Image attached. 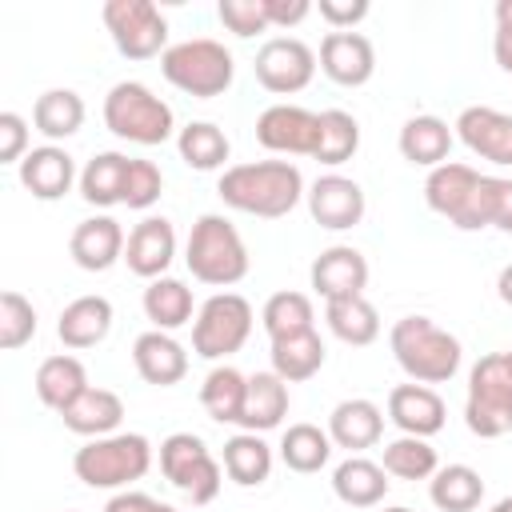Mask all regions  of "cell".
<instances>
[{"label": "cell", "mask_w": 512, "mask_h": 512, "mask_svg": "<svg viewBox=\"0 0 512 512\" xmlns=\"http://www.w3.org/2000/svg\"><path fill=\"white\" fill-rule=\"evenodd\" d=\"M176 152H180V160H184L188 168H196V172H216V168H224V160L232 156V140L224 136L220 124H212V120H192V124H184V128L176 132Z\"/></svg>", "instance_id": "cell-36"}, {"label": "cell", "mask_w": 512, "mask_h": 512, "mask_svg": "<svg viewBox=\"0 0 512 512\" xmlns=\"http://www.w3.org/2000/svg\"><path fill=\"white\" fill-rule=\"evenodd\" d=\"M16 172H20V184H24L36 200H60V196L72 192V184H80L76 160H72V152L60 148V144H40V148H32V152L16 164Z\"/></svg>", "instance_id": "cell-18"}, {"label": "cell", "mask_w": 512, "mask_h": 512, "mask_svg": "<svg viewBox=\"0 0 512 512\" xmlns=\"http://www.w3.org/2000/svg\"><path fill=\"white\" fill-rule=\"evenodd\" d=\"M428 500L440 512H476L484 500V480L472 464H444L428 480Z\"/></svg>", "instance_id": "cell-35"}, {"label": "cell", "mask_w": 512, "mask_h": 512, "mask_svg": "<svg viewBox=\"0 0 512 512\" xmlns=\"http://www.w3.org/2000/svg\"><path fill=\"white\" fill-rule=\"evenodd\" d=\"M388 420L400 428V436H436L448 420V408L436 388L428 384H396L388 392Z\"/></svg>", "instance_id": "cell-20"}, {"label": "cell", "mask_w": 512, "mask_h": 512, "mask_svg": "<svg viewBox=\"0 0 512 512\" xmlns=\"http://www.w3.org/2000/svg\"><path fill=\"white\" fill-rule=\"evenodd\" d=\"M308 280H312V292L324 296V304L348 300V296H364V288H368V260L352 244H332V248H324L312 260Z\"/></svg>", "instance_id": "cell-15"}, {"label": "cell", "mask_w": 512, "mask_h": 512, "mask_svg": "<svg viewBox=\"0 0 512 512\" xmlns=\"http://www.w3.org/2000/svg\"><path fill=\"white\" fill-rule=\"evenodd\" d=\"M260 324L268 332V340H284V336H300V332H312L316 328V308H312V296L304 292H272L260 308Z\"/></svg>", "instance_id": "cell-40"}, {"label": "cell", "mask_w": 512, "mask_h": 512, "mask_svg": "<svg viewBox=\"0 0 512 512\" xmlns=\"http://www.w3.org/2000/svg\"><path fill=\"white\" fill-rule=\"evenodd\" d=\"M216 16H220V24H224L228 32H236V36H244V40L272 28V24H268V12H264V0H220V4H216Z\"/></svg>", "instance_id": "cell-45"}, {"label": "cell", "mask_w": 512, "mask_h": 512, "mask_svg": "<svg viewBox=\"0 0 512 512\" xmlns=\"http://www.w3.org/2000/svg\"><path fill=\"white\" fill-rule=\"evenodd\" d=\"M264 12L272 28H296L300 20H308L312 4L308 0H264Z\"/></svg>", "instance_id": "cell-50"}, {"label": "cell", "mask_w": 512, "mask_h": 512, "mask_svg": "<svg viewBox=\"0 0 512 512\" xmlns=\"http://www.w3.org/2000/svg\"><path fill=\"white\" fill-rule=\"evenodd\" d=\"M488 512H512V496H504V500H496Z\"/></svg>", "instance_id": "cell-53"}, {"label": "cell", "mask_w": 512, "mask_h": 512, "mask_svg": "<svg viewBox=\"0 0 512 512\" xmlns=\"http://www.w3.org/2000/svg\"><path fill=\"white\" fill-rule=\"evenodd\" d=\"M216 192L232 212L260 216V220H280L308 196L304 176H300V168L292 160L232 164V168H224Z\"/></svg>", "instance_id": "cell-1"}, {"label": "cell", "mask_w": 512, "mask_h": 512, "mask_svg": "<svg viewBox=\"0 0 512 512\" xmlns=\"http://www.w3.org/2000/svg\"><path fill=\"white\" fill-rule=\"evenodd\" d=\"M148 468H152V444L140 432H112V436L88 440L72 456L76 480L100 492H124L136 480H144Z\"/></svg>", "instance_id": "cell-4"}, {"label": "cell", "mask_w": 512, "mask_h": 512, "mask_svg": "<svg viewBox=\"0 0 512 512\" xmlns=\"http://www.w3.org/2000/svg\"><path fill=\"white\" fill-rule=\"evenodd\" d=\"M356 148H360V124H356V116L344 112V108H324L320 112V144H316V156L312 160L336 168V164L352 160Z\"/></svg>", "instance_id": "cell-42"}, {"label": "cell", "mask_w": 512, "mask_h": 512, "mask_svg": "<svg viewBox=\"0 0 512 512\" xmlns=\"http://www.w3.org/2000/svg\"><path fill=\"white\" fill-rule=\"evenodd\" d=\"M388 348L412 384H448L460 372V340L428 316H400L388 332Z\"/></svg>", "instance_id": "cell-2"}, {"label": "cell", "mask_w": 512, "mask_h": 512, "mask_svg": "<svg viewBox=\"0 0 512 512\" xmlns=\"http://www.w3.org/2000/svg\"><path fill=\"white\" fill-rule=\"evenodd\" d=\"M28 152V120L20 112H0V164H20Z\"/></svg>", "instance_id": "cell-46"}, {"label": "cell", "mask_w": 512, "mask_h": 512, "mask_svg": "<svg viewBox=\"0 0 512 512\" xmlns=\"http://www.w3.org/2000/svg\"><path fill=\"white\" fill-rule=\"evenodd\" d=\"M452 140L456 136L440 116H412V120H404V128L396 136V148H400V156L408 164H420V168L432 172V168H440L448 160Z\"/></svg>", "instance_id": "cell-30"}, {"label": "cell", "mask_w": 512, "mask_h": 512, "mask_svg": "<svg viewBox=\"0 0 512 512\" xmlns=\"http://www.w3.org/2000/svg\"><path fill=\"white\" fill-rule=\"evenodd\" d=\"M84 116H88V108H84L80 92H72V88H48V92H40L36 104H32V128H36L48 144L76 136V132L84 128Z\"/></svg>", "instance_id": "cell-31"}, {"label": "cell", "mask_w": 512, "mask_h": 512, "mask_svg": "<svg viewBox=\"0 0 512 512\" xmlns=\"http://www.w3.org/2000/svg\"><path fill=\"white\" fill-rule=\"evenodd\" d=\"M184 264L192 272V280L212 284V288H232L248 276V244L236 232V224L220 212H204L196 216L188 244H184Z\"/></svg>", "instance_id": "cell-3"}, {"label": "cell", "mask_w": 512, "mask_h": 512, "mask_svg": "<svg viewBox=\"0 0 512 512\" xmlns=\"http://www.w3.org/2000/svg\"><path fill=\"white\" fill-rule=\"evenodd\" d=\"M308 212L320 228L328 232H344V228H356L368 212V200H364V188L352 180V176H340V172H328L320 180H312L308 188Z\"/></svg>", "instance_id": "cell-14"}, {"label": "cell", "mask_w": 512, "mask_h": 512, "mask_svg": "<svg viewBox=\"0 0 512 512\" xmlns=\"http://www.w3.org/2000/svg\"><path fill=\"white\" fill-rule=\"evenodd\" d=\"M256 140L260 148L276 156H316L320 144V112L300 104H268L256 116Z\"/></svg>", "instance_id": "cell-12"}, {"label": "cell", "mask_w": 512, "mask_h": 512, "mask_svg": "<svg viewBox=\"0 0 512 512\" xmlns=\"http://www.w3.org/2000/svg\"><path fill=\"white\" fill-rule=\"evenodd\" d=\"M252 324H256L252 304L240 292H216L200 304L192 320V352L200 360H224L248 344Z\"/></svg>", "instance_id": "cell-9"}, {"label": "cell", "mask_w": 512, "mask_h": 512, "mask_svg": "<svg viewBox=\"0 0 512 512\" xmlns=\"http://www.w3.org/2000/svg\"><path fill=\"white\" fill-rule=\"evenodd\" d=\"M160 192H164V172L152 160H136L132 156L128 180H124V204L136 208V212H144V208H152L160 200Z\"/></svg>", "instance_id": "cell-44"}, {"label": "cell", "mask_w": 512, "mask_h": 512, "mask_svg": "<svg viewBox=\"0 0 512 512\" xmlns=\"http://www.w3.org/2000/svg\"><path fill=\"white\" fill-rule=\"evenodd\" d=\"M496 292H500V300L512 308V264L500 268V276H496Z\"/></svg>", "instance_id": "cell-52"}, {"label": "cell", "mask_w": 512, "mask_h": 512, "mask_svg": "<svg viewBox=\"0 0 512 512\" xmlns=\"http://www.w3.org/2000/svg\"><path fill=\"white\" fill-rule=\"evenodd\" d=\"M504 360H508V368H512V348H508V352H504Z\"/></svg>", "instance_id": "cell-56"}, {"label": "cell", "mask_w": 512, "mask_h": 512, "mask_svg": "<svg viewBox=\"0 0 512 512\" xmlns=\"http://www.w3.org/2000/svg\"><path fill=\"white\" fill-rule=\"evenodd\" d=\"M132 364H136L140 380L152 384V388H172L188 376L184 344L172 332H160V328H148L132 340Z\"/></svg>", "instance_id": "cell-19"}, {"label": "cell", "mask_w": 512, "mask_h": 512, "mask_svg": "<svg viewBox=\"0 0 512 512\" xmlns=\"http://www.w3.org/2000/svg\"><path fill=\"white\" fill-rule=\"evenodd\" d=\"M128 164H132V156H124V152H96V156L80 168V196H84L88 204H96V208L124 204Z\"/></svg>", "instance_id": "cell-34"}, {"label": "cell", "mask_w": 512, "mask_h": 512, "mask_svg": "<svg viewBox=\"0 0 512 512\" xmlns=\"http://www.w3.org/2000/svg\"><path fill=\"white\" fill-rule=\"evenodd\" d=\"M316 12L332 32H356V24L368 16V0H320Z\"/></svg>", "instance_id": "cell-47"}, {"label": "cell", "mask_w": 512, "mask_h": 512, "mask_svg": "<svg viewBox=\"0 0 512 512\" xmlns=\"http://www.w3.org/2000/svg\"><path fill=\"white\" fill-rule=\"evenodd\" d=\"M324 320H328V332L352 348H364L380 336V312L372 300L364 296H348V300H332L324 304Z\"/></svg>", "instance_id": "cell-39"}, {"label": "cell", "mask_w": 512, "mask_h": 512, "mask_svg": "<svg viewBox=\"0 0 512 512\" xmlns=\"http://www.w3.org/2000/svg\"><path fill=\"white\" fill-rule=\"evenodd\" d=\"M32 388H36V396H40L44 408L64 412V408L88 388V368L80 364V356H72V352H56V356L40 360Z\"/></svg>", "instance_id": "cell-28"}, {"label": "cell", "mask_w": 512, "mask_h": 512, "mask_svg": "<svg viewBox=\"0 0 512 512\" xmlns=\"http://www.w3.org/2000/svg\"><path fill=\"white\" fill-rule=\"evenodd\" d=\"M244 396H248V376L232 364H216L200 384V404L216 424H240Z\"/></svg>", "instance_id": "cell-37"}, {"label": "cell", "mask_w": 512, "mask_h": 512, "mask_svg": "<svg viewBox=\"0 0 512 512\" xmlns=\"http://www.w3.org/2000/svg\"><path fill=\"white\" fill-rule=\"evenodd\" d=\"M452 128L472 156L512 168V112H500L492 104H468Z\"/></svg>", "instance_id": "cell-13"}, {"label": "cell", "mask_w": 512, "mask_h": 512, "mask_svg": "<svg viewBox=\"0 0 512 512\" xmlns=\"http://www.w3.org/2000/svg\"><path fill=\"white\" fill-rule=\"evenodd\" d=\"M160 512H176V508H172V504H160Z\"/></svg>", "instance_id": "cell-55"}, {"label": "cell", "mask_w": 512, "mask_h": 512, "mask_svg": "<svg viewBox=\"0 0 512 512\" xmlns=\"http://www.w3.org/2000/svg\"><path fill=\"white\" fill-rule=\"evenodd\" d=\"M36 336V308L28 296H20L16 288L0 292V348L16 352Z\"/></svg>", "instance_id": "cell-43"}, {"label": "cell", "mask_w": 512, "mask_h": 512, "mask_svg": "<svg viewBox=\"0 0 512 512\" xmlns=\"http://www.w3.org/2000/svg\"><path fill=\"white\" fill-rule=\"evenodd\" d=\"M320 72L340 88H360L376 72V48L364 32H328L320 40Z\"/></svg>", "instance_id": "cell-17"}, {"label": "cell", "mask_w": 512, "mask_h": 512, "mask_svg": "<svg viewBox=\"0 0 512 512\" xmlns=\"http://www.w3.org/2000/svg\"><path fill=\"white\" fill-rule=\"evenodd\" d=\"M176 260V228L168 216H144L132 232H128V244H124V264L132 276L140 280H160L168 276Z\"/></svg>", "instance_id": "cell-16"}, {"label": "cell", "mask_w": 512, "mask_h": 512, "mask_svg": "<svg viewBox=\"0 0 512 512\" xmlns=\"http://www.w3.org/2000/svg\"><path fill=\"white\" fill-rule=\"evenodd\" d=\"M380 512H412V508H404V504H392V508H380Z\"/></svg>", "instance_id": "cell-54"}, {"label": "cell", "mask_w": 512, "mask_h": 512, "mask_svg": "<svg viewBox=\"0 0 512 512\" xmlns=\"http://www.w3.org/2000/svg\"><path fill=\"white\" fill-rule=\"evenodd\" d=\"M332 448L336 444H332L328 428H320V424H288L280 436V460H284V468H292L300 476L320 472L332 460Z\"/></svg>", "instance_id": "cell-38"}, {"label": "cell", "mask_w": 512, "mask_h": 512, "mask_svg": "<svg viewBox=\"0 0 512 512\" xmlns=\"http://www.w3.org/2000/svg\"><path fill=\"white\" fill-rule=\"evenodd\" d=\"M112 332V300L108 296H76L72 304H64L60 320H56V336L64 348L72 352H84V348H96L104 336Z\"/></svg>", "instance_id": "cell-22"}, {"label": "cell", "mask_w": 512, "mask_h": 512, "mask_svg": "<svg viewBox=\"0 0 512 512\" xmlns=\"http://www.w3.org/2000/svg\"><path fill=\"white\" fill-rule=\"evenodd\" d=\"M332 492L348 508H376L388 496V472L368 456H348L332 468Z\"/></svg>", "instance_id": "cell-26"}, {"label": "cell", "mask_w": 512, "mask_h": 512, "mask_svg": "<svg viewBox=\"0 0 512 512\" xmlns=\"http://www.w3.org/2000/svg\"><path fill=\"white\" fill-rule=\"evenodd\" d=\"M288 384L276 372H252L240 412V432H272L288 416Z\"/></svg>", "instance_id": "cell-29"}, {"label": "cell", "mask_w": 512, "mask_h": 512, "mask_svg": "<svg viewBox=\"0 0 512 512\" xmlns=\"http://www.w3.org/2000/svg\"><path fill=\"white\" fill-rule=\"evenodd\" d=\"M160 472L192 504H212L224 484V464L208 452L196 432H172L160 440Z\"/></svg>", "instance_id": "cell-8"}, {"label": "cell", "mask_w": 512, "mask_h": 512, "mask_svg": "<svg viewBox=\"0 0 512 512\" xmlns=\"http://www.w3.org/2000/svg\"><path fill=\"white\" fill-rule=\"evenodd\" d=\"M124 244L128 236L116 216H88L72 228L68 252L84 272H108L116 260H124Z\"/></svg>", "instance_id": "cell-21"}, {"label": "cell", "mask_w": 512, "mask_h": 512, "mask_svg": "<svg viewBox=\"0 0 512 512\" xmlns=\"http://www.w3.org/2000/svg\"><path fill=\"white\" fill-rule=\"evenodd\" d=\"M476 184H480V172H476L472 164L444 160V164L432 168L428 180H424V204H428L436 216H444L448 224H456V216H460L464 204L472 200Z\"/></svg>", "instance_id": "cell-25"}, {"label": "cell", "mask_w": 512, "mask_h": 512, "mask_svg": "<svg viewBox=\"0 0 512 512\" xmlns=\"http://www.w3.org/2000/svg\"><path fill=\"white\" fill-rule=\"evenodd\" d=\"M140 304H144V316L152 320V328H160V332H176V328L192 324V320H196V312H200V308H196L192 288H188L184 280H176V276L148 280V288H144Z\"/></svg>", "instance_id": "cell-27"}, {"label": "cell", "mask_w": 512, "mask_h": 512, "mask_svg": "<svg viewBox=\"0 0 512 512\" xmlns=\"http://www.w3.org/2000/svg\"><path fill=\"white\" fill-rule=\"evenodd\" d=\"M100 20H104L116 52L128 60H152L172 48L168 20L152 0H108L100 8Z\"/></svg>", "instance_id": "cell-10"}, {"label": "cell", "mask_w": 512, "mask_h": 512, "mask_svg": "<svg viewBox=\"0 0 512 512\" xmlns=\"http://www.w3.org/2000/svg\"><path fill=\"white\" fill-rule=\"evenodd\" d=\"M64 428L76 432V436H88V440H100V436H112L124 420V400L112 392V388H84L64 412H60Z\"/></svg>", "instance_id": "cell-24"}, {"label": "cell", "mask_w": 512, "mask_h": 512, "mask_svg": "<svg viewBox=\"0 0 512 512\" xmlns=\"http://www.w3.org/2000/svg\"><path fill=\"white\" fill-rule=\"evenodd\" d=\"M268 356H272V372H276L284 384H304V380H312V376L324 368L328 348H324L320 332L312 328V332H300V336L272 340Z\"/></svg>", "instance_id": "cell-32"}, {"label": "cell", "mask_w": 512, "mask_h": 512, "mask_svg": "<svg viewBox=\"0 0 512 512\" xmlns=\"http://www.w3.org/2000/svg\"><path fill=\"white\" fill-rule=\"evenodd\" d=\"M484 188H488V228H500L512 236V180L484 176Z\"/></svg>", "instance_id": "cell-48"}, {"label": "cell", "mask_w": 512, "mask_h": 512, "mask_svg": "<svg viewBox=\"0 0 512 512\" xmlns=\"http://www.w3.org/2000/svg\"><path fill=\"white\" fill-rule=\"evenodd\" d=\"M380 468L396 480H432L440 460H436V448L424 436H396V440L384 444Z\"/></svg>", "instance_id": "cell-41"}, {"label": "cell", "mask_w": 512, "mask_h": 512, "mask_svg": "<svg viewBox=\"0 0 512 512\" xmlns=\"http://www.w3.org/2000/svg\"><path fill=\"white\" fill-rule=\"evenodd\" d=\"M104 512H160V500H152L148 492L124 488V492H116V496L104 504Z\"/></svg>", "instance_id": "cell-51"}, {"label": "cell", "mask_w": 512, "mask_h": 512, "mask_svg": "<svg viewBox=\"0 0 512 512\" xmlns=\"http://www.w3.org/2000/svg\"><path fill=\"white\" fill-rule=\"evenodd\" d=\"M104 128L128 144L156 148L176 136V116L168 100H160L148 84L140 80H120L104 96Z\"/></svg>", "instance_id": "cell-5"}, {"label": "cell", "mask_w": 512, "mask_h": 512, "mask_svg": "<svg viewBox=\"0 0 512 512\" xmlns=\"http://www.w3.org/2000/svg\"><path fill=\"white\" fill-rule=\"evenodd\" d=\"M328 436L336 448H348L352 456H360L364 448H376L380 436H384V412L380 404L364 400V396H352V400H340L328 416Z\"/></svg>", "instance_id": "cell-23"}, {"label": "cell", "mask_w": 512, "mask_h": 512, "mask_svg": "<svg viewBox=\"0 0 512 512\" xmlns=\"http://www.w3.org/2000/svg\"><path fill=\"white\" fill-rule=\"evenodd\" d=\"M160 72L172 88H180L184 96H196V100H212V96H224L236 80V60L232 52L212 40V36H192V40H180L172 44L164 56H160Z\"/></svg>", "instance_id": "cell-6"}, {"label": "cell", "mask_w": 512, "mask_h": 512, "mask_svg": "<svg viewBox=\"0 0 512 512\" xmlns=\"http://www.w3.org/2000/svg\"><path fill=\"white\" fill-rule=\"evenodd\" d=\"M316 64H320V56L304 40H296V36H272V40L260 44L252 68H256L260 88H268L272 96H292V92H304L312 84Z\"/></svg>", "instance_id": "cell-11"}, {"label": "cell", "mask_w": 512, "mask_h": 512, "mask_svg": "<svg viewBox=\"0 0 512 512\" xmlns=\"http://www.w3.org/2000/svg\"><path fill=\"white\" fill-rule=\"evenodd\" d=\"M220 464H224V476L232 484L256 488V484H264L272 476V448L264 444L260 432H236V436L224 440Z\"/></svg>", "instance_id": "cell-33"}, {"label": "cell", "mask_w": 512, "mask_h": 512, "mask_svg": "<svg viewBox=\"0 0 512 512\" xmlns=\"http://www.w3.org/2000/svg\"><path fill=\"white\" fill-rule=\"evenodd\" d=\"M464 424L480 440H496L512 432V368L504 352H488L468 372Z\"/></svg>", "instance_id": "cell-7"}, {"label": "cell", "mask_w": 512, "mask_h": 512, "mask_svg": "<svg viewBox=\"0 0 512 512\" xmlns=\"http://www.w3.org/2000/svg\"><path fill=\"white\" fill-rule=\"evenodd\" d=\"M496 64L512 76V0H496V36H492Z\"/></svg>", "instance_id": "cell-49"}]
</instances>
